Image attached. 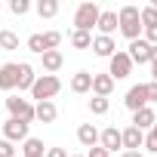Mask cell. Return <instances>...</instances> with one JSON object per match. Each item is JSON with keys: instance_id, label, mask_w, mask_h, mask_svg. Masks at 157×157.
<instances>
[{"instance_id": "cell-6", "label": "cell", "mask_w": 157, "mask_h": 157, "mask_svg": "<svg viewBox=\"0 0 157 157\" xmlns=\"http://www.w3.org/2000/svg\"><path fill=\"white\" fill-rule=\"evenodd\" d=\"M0 132H3V139L6 142H25L28 139V123H22V120H6L3 126H0Z\"/></svg>"}, {"instance_id": "cell-33", "label": "cell", "mask_w": 157, "mask_h": 157, "mask_svg": "<svg viewBox=\"0 0 157 157\" xmlns=\"http://www.w3.org/2000/svg\"><path fill=\"white\" fill-rule=\"evenodd\" d=\"M145 93H148V102H157V83H145Z\"/></svg>"}, {"instance_id": "cell-7", "label": "cell", "mask_w": 157, "mask_h": 157, "mask_svg": "<svg viewBox=\"0 0 157 157\" xmlns=\"http://www.w3.org/2000/svg\"><path fill=\"white\" fill-rule=\"evenodd\" d=\"M123 105H126L132 114H136V111H142V108H148V93H145V83H136V86L126 93Z\"/></svg>"}, {"instance_id": "cell-20", "label": "cell", "mask_w": 157, "mask_h": 157, "mask_svg": "<svg viewBox=\"0 0 157 157\" xmlns=\"http://www.w3.org/2000/svg\"><path fill=\"white\" fill-rule=\"evenodd\" d=\"M62 62H65V59H62V52H59V49L43 52V68H46L49 74H52V71H59V68H62Z\"/></svg>"}, {"instance_id": "cell-26", "label": "cell", "mask_w": 157, "mask_h": 157, "mask_svg": "<svg viewBox=\"0 0 157 157\" xmlns=\"http://www.w3.org/2000/svg\"><path fill=\"white\" fill-rule=\"evenodd\" d=\"M108 108H111L108 99H99V96L90 99V111H93V114H108Z\"/></svg>"}, {"instance_id": "cell-36", "label": "cell", "mask_w": 157, "mask_h": 157, "mask_svg": "<svg viewBox=\"0 0 157 157\" xmlns=\"http://www.w3.org/2000/svg\"><path fill=\"white\" fill-rule=\"evenodd\" d=\"M120 157H142V151H123Z\"/></svg>"}, {"instance_id": "cell-39", "label": "cell", "mask_w": 157, "mask_h": 157, "mask_svg": "<svg viewBox=\"0 0 157 157\" xmlns=\"http://www.w3.org/2000/svg\"><path fill=\"white\" fill-rule=\"evenodd\" d=\"M74 157H77V154H74Z\"/></svg>"}, {"instance_id": "cell-10", "label": "cell", "mask_w": 157, "mask_h": 157, "mask_svg": "<svg viewBox=\"0 0 157 157\" xmlns=\"http://www.w3.org/2000/svg\"><path fill=\"white\" fill-rule=\"evenodd\" d=\"M120 142H123V148H126V151H139V148H142V142H145V136H142V129L126 126V129H120Z\"/></svg>"}, {"instance_id": "cell-13", "label": "cell", "mask_w": 157, "mask_h": 157, "mask_svg": "<svg viewBox=\"0 0 157 157\" xmlns=\"http://www.w3.org/2000/svg\"><path fill=\"white\" fill-rule=\"evenodd\" d=\"M111 90H114V80H111L108 74H93V93H96L99 99H108Z\"/></svg>"}, {"instance_id": "cell-11", "label": "cell", "mask_w": 157, "mask_h": 157, "mask_svg": "<svg viewBox=\"0 0 157 157\" xmlns=\"http://www.w3.org/2000/svg\"><path fill=\"white\" fill-rule=\"evenodd\" d=\"M93 52L96 56H102V59H111L114 52H117V43H114V37H93Z\"/></svg>"}, {"instance_id": "cell-12", "label": "cell", "mask_w": 157, "mask_h": 157, "mask_svg": "<svg viewBox=\"0 0 157 157\" xmlns=\"http://www.w3.org/2000/svg\"><path fill=\"white\" fill-rule=\"evenodd\" d=\"M99 142H102V148L111 154V151H117V148H123V142H120V129L117 126H108L105 132H99Z\"/></svg>"}, {"instance_id": "cell-25", "label": "cell", "mask_w": 157, "mask_h": 157, "mask_svg": "<svg viewBox=\"0 0 157 157\" xmlns=\"http://www.w3.org/2000/svg\"><path fill=\"white\" fill-rule=\"evenodd\" d=\"M0 49H19V34L0 31Z\"/></svg>"}, {"instance_id": "cell-34", "label": "cell", "mask_w": 157, "mask_h": 157, "mask_svg": "<svg viewBox=\"0 0 157 157\" xmlns=\"http://www.w3.org/2000/svg\"><path fill=\"white\" fill-rule=\"evenodd\" d=\"M86 157H108V151H105V148H102V145H93V148H90V154H86Z\"/></svg>"}, {"instance_id": "cell-19", "label": "cell", "mask_w": 157, "mask_h": 157, "mask_svg": "<svg viewBox=\"0 0 157 157\" xmlns=\"http://www.w3.org/2000/svg\"><path fill=\"white\" fill-rule=\"evenodd\" d=\"M34 80H37L34 68H31L28 62H22V65H19V83H16V86H19V90H31V86H34Z\"/></svg>"}, {"instance_id": "cell-38", "label": "cell", "mask_w": 157, "mask_h": 157, "mask_svg": "<svg viewBox=\"0 0 157 157\" xmlns=\"http://www.w3.org/2000/svg\"><path fill=\"white\" fill-rule=\"evenodd\" d=\"M151 62H157V46H151Z\"/></svg>"}, {"instance_id": "cell-5", "label": "cell", "mask_w": 157, "mask_h": 157, "mask_svg": "<svg viewBox=\"0 0 157 157\" xmlns=\"http://www.w3.org/2000/svg\"><path fill=\"white\" fill-rule=\"evenodd\" d=\"M108 62H111V65H108V77H111V80H123V77H129L132 62H129V56H126V52H114Z\"/></svg>"}, {"instance_id": "cell-22", "label": "cell", "mask_w": 157, "mask_h": 157, "mask_svg": "<svg viewBox=\"0 0 157 157\" xmlns=\"http://www.w3.org/2000/svg\"><path fill=\"white\" fill-rule=\"evenodd\" d=\"M22 154H25V157H43V142H40V139H25Z\"/></svg>"}, {"instance_id": "cell-8", "label": "cell", "mask_w": 157, "mask_h": 157, "mask_svg": "<svg viewBox=\"0 0 157 157\" xmlns=\"http://www.w3.org/2000/svg\"><path fill=\"white\" fill-rule=\"evenodd\" d=\"M16 83H19V65L6 62L3 68H0V90L10 93V90H16Z\"/></svg>"}, {"instance_id": "cell-28", "label": "cell", "mask_w": 157, "mask_h": 157, "mask_svg": "<svg viewBox=\"0 0 157 157\" xmlns=\"http://www.w3.org/2000/svg\"><path fill=\"white\" fill-rule=\"evenodd\" d=\"M28 49L37 52V56H43V52H46V49H43V34H31V37H28Z\"/></svg>"}, {"instance_id": "cell-14", "label": "cell", "mask_w": 157, "mask_h": 157, "mask_svg": "<svg viewBox=\"0 0 157 157\" xmlns=\"http://www.w3.org/2000/svg\"><path fill=\"white\" fill-rule=\"evenodd\" d=\"M99 31H102V37H111L114 31H117V13H111V10H105L102 16H99V25H96Z\"/></svg>"}, {"instance_id": "cell-32", "label": "cell", "mask_w": 157, "mask_h": 157, "mask_svg": "<svg viewBox=\"0 0 157 157\" xmlns=\"http://www.w3.org/2000/svg\"><path fill=\"white\" fill-rule=\"evenodd\" d=\"M145 43H151V46H157V25H151V28H145Z\"/></svg>"}, {"instance_id": "cell-29", "label": "cell", "mask_w": 157, "mask_h": 157, "mask_svg": "<svg viewBox=\"0 0 157 157\" xmlns=\"http://www.w3.org/2000/svg\"><path fill=\"white\" fill-rule=\"evenodd\" d=\"M145 148H148L151 154H157V123H154V126H151V132L145 136Z\"/></svg>"}, {"instance_id": "cell-15", "label": "cell", "mask_w": 157, "mask_h": 157, "mask_svg": "<svg viewBox=\"0 0 157 157\" xmlns=\"http://www.w3.org/2000/svg\"><path fill=\"white\" fill-rule=\"evenodd\" d=\"M71 90H74V93H90V90H93V74H90V71H77V74L71 77Z\"/></svg>"}, {"instance_id": "cell-27", "label": "cell", "mask_w": 157, "mask_h": 157, "mask_svg": "<svg viewBox=\"0 0 157 157\" xmlns=\"http://www.w3.org/2000/svg\"><path fill=\"white\" fill-rule=\"evenodd\" d=\"M59 43H62V34H59V31H46V34H43V49H46V52L56 49Z\"/></svg>"}, {"instance_id": "cell-35", "label": "cell", "mask_w": 157, "mask_h": 157, "mask_svg": "<svg viewBox=\"0 0 157 157\" xmlns=\"http://www.w3.org/2000/svg\"><path fill=\"white\" fill-rule=\"evenodd\" d=\"M43 157H68V151H65V148H49Z\"/></svg>"}, {"instance_id": "cell-21", "label": "cell", "mask_w": 157, "mask_h": 157, "mask_svg": "<svg viewBox=\"0 0 157 157\" xmlns=\"http://www.w3.org/2000/svg\"><path fill=\"white\" fill-rule=\"evenodd\" d=\"M71 46L74 49H90L93 46V34L90 31H74L71 34Z\"/></svg>"}, {"instance_id": "cell-37", "label": "cell", "mask_w": 157, "mask_h": 157, "mask_svg": "<svg viewBox=\"0 0 157 157\" xmlns=\"http://www.w3.org/2000/svg\"><path fill=\"white\" fill-rule=\"evenodd\" d=\"M151 74H154V83H157V62H151Z\"/></svg>"}, {"instance_id": "cell-2", "label": "cell", "mask_w": 157, "mask_h": 157, "mask_svg": "<svg viewBox=\"0 0 157 157\" xmlns=\"http://www.w3.org/2000/svg\"><path fill=\"white\" fill-rule=\"evenodd\" d=\"M62 90V80L56 74H43V77H37L34 80V86H31V96L37 99V102H52V96Z\"/></svg>"}, {"instance_id": "cell-31", "label": "cell", "mask_w": 157, "mask_h": 157, "mask_svg": "<svg viewBox=\"0 0 157 157\" xmlns=\"http://www.w3.org/2000/svg\"><path fill=\"white\" fill-rule=\"evenodd\" d=\"M13 154H16L13 142H6V139H0V157H13Z\"/></svg>"}, {"instance_id": "cell-17", "label": "cell", "mask_w": 157, "mask_h": 157, "mask_svg": "<svg viewBox=\"0 0 157 157\" xmlns=\"http://www.w3.org/2000/svg\"><path fill=\"white\" fill-rule=\"evenodd\" d=\"M34 117H37L40 123H52V120L59 117V111H56V105H52V102H37V108H34Z\"/></svg>"}, {"instance_id": "cell-3", "label": "cell", "mask_w": 157, "mask_h": 157, "mask_svg": "<svg viewBox=\"0 0 157 157\" xmlns=\"http://www.w3.org/2000/svg\"><path fill=\"white\" fill-rule=\"evenodd\" d=\"M99 16H102V10H99V3H80L77 6V13H74V25H77V31H93V25H99Z\"/></svg>"}, {"instance_id": "cell-23", "label": "cell", "mask_w": 157, "mask_h": 157, "mask_svg": "<svg viewBox=\"0 0 157 157\" xmlns=\"http://www.w3.org/2000/svg\"><path fill=\"white\" fill-rule=\"evenodd\" d=\"M139 19H142V28H151V25H157V10L148 3V6L139 10Z\"/></svg>"}, {"instance_id": "cell-30", "label": "cell", "mask_w": 157, "mask_h": 157, "mask_svg": "<svg viewBox=\"0 0 157 157\" xmlns=\"http://www.w3.org/2000/svg\"><path fill=\"white\" fill-rule=\"evenodd\" d=\"M10 10H13L16 16H25V13L31 10V3H28V0H13V3H10Z\"/></svg>"}, {"instance_id": "cell-16", "label": "cell", "mask_w": 157, "mask_h": 157, "mask_svg": "<svg viewBox=\"0 0 157 157\" xmlns=\"http://www.w3.org/2000/svg\"><path fill=\"white\" fill-rule=\"evenodd\" d=\"M77 139H80L83 148H93V145L99 142V129H96L93 123H80V129H77Z\"/></svg>"}, {"instance_id": "cell-24", "label": "cell", "mask_w": 157, "mask_h": 157, "mask_svg": "<svg viewBox=\"0 0 157 157\" xmlns=\"http://www.w3.org/2000/svg\"><path fill=\"white\" fill-rule=\"evenodd\" d=\"M37 13H40V19H52V16L59 13V3H56V0H40V3H37Z\"/></svg>"}, {"instance_id": "cell-9", "label": "cell", "mask_w": 157, "mask_h": 157, "mask_svg": "<svg viewBox=\"0 0 157 157\" xmlns=\"http://www.w3.org/2000/svg\"><path fill=\"white\" fill-rule=\"evenodd\" d=\"M126 56H129V62H132V65H136V62H139V65H145V62H151V43H145V40H132Z\"/></svg>"}, {"instance_id": "cell-4", "label": "cell", "mask_w": 157, "mask_h": 157, "mask_svg": "<svg viewBox=\"0 0 157 157\" xmlns=\"http://www.w3.org/2000/svg\"><path fill=\"white\" fill-rule=\"evenodd\" d=\"M6 111L13 120H22V123H31L34 120V105L28 99H19V96H10L6 99Z\"/></svg>"}, {"instance_id": "cell-18", "label": "cell", "mask_w": 157, "mask_h": 157, "mask_svg": "<svg viewBox=\"0 0 157 157\" xmlns=\"http://www.w3.org/2000/svg\"><path fill=\"white\" fill-rule=\"evenodd\" d=\"M154 123H157V120H154V111H151V105L132 114V126H136V129H151Z\"/></svg>"}, {"instance_id": "cell-1", "label": "cell", "mask_w": 157, "mask_h": 157, "mask_svg": "<svg viewBox=\"0 0 157 157\" xmlns=\"http://www.w3.org/2000/svg\"><path fill=\"white\" fill-rule=\"evenodd\" d=\"M117 28H120V34L132 43V40H139V34H142V19H139V6H123L120 13H117Z\"/></svg>"}]
</instances>
